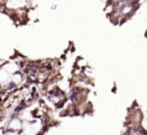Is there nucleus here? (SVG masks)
I'll list each match as a JSON object with an SVG mask.
<instances>
[{
    "label": "nucleus",
    "instance_id": "nucleus-1",
    "mask_svg": "<svg viewBox=\"0 0 147 135\" xmlns=\"http://www.w3.org/2000/svg\"><path fill=\"white\" fill-rule=\"evenodd\" d=\"M7 128L11 131H19V130L22 129V122L19 118H13V119L10 120V122L8 123L7 125Z\"/></svg>",
    "mask_w": 147,
    "mask_h": 135
},
{
    "label": "nucleus",
    "instance_id": "nucleus-2",
    "mask_svg": "<svg viewBox=\"0 0 147 135\" xmlns=\"http://www.w3.org/2000/svg\"><path fill=\"white\" fill-rule=\"evenodd\" d=\"M3 135H18L17 132L15 131H11V130H9V131H7L6 133H4Z\"/></svg>",
    "mask_w": 147,
    "mask_h": 135
},
{
    "label": "nucleus",
    "instance_id": "nucleus-3",
    "mask_svg": "<svg viewBox=\"0 0 147 135\" xmlns=\"http://www.w3.org/2000/svg\"><path fill=\"white\" fill-rule=\"evenodd\" d=\"M0 135H3V133H2V131H0Z\"/></svg>",
    "mask_w": 147,
    "mask_h": 135
}]
</instances>
